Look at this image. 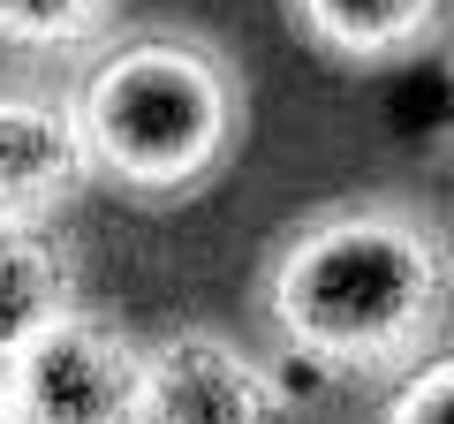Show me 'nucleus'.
I'll return each instance as SVG.
<instances>
[{
    "label": "nucleus",
    "instance_id": "obj_1",
    "mask_svg": "<svg viewBox=\"0 0 454 424\" xmlns=\"http://www.w3.org/2000/svg\"><path fill=\"white\" fill-rule=\"evenodd\" d=\"M258 318L295 364L356 387L417 372L454 318V235L417 197H333L280 228Z\"/></svg>",
    "mask_w": 454,
    "mask_h": 424
},
{
    "label": "nucleus",
    "instance_id": "obj_2",
    "mask_svg": "<svg viewBox=\"0 0 454 424\" xmlns=\"http://www.w3.org/2000/svg\"><path fill=\"white\" fill-rule=\"evenodd\" d=\"M76 114L91 137L98 182L175 205L220 182V167L243 152L250 91L205 31H121L83 53L76 68Z\"/></svg>",
    "mask_w": 454,
    "mask_h": 424
},
{
    "label": "nucleus",
    "instance_id": "obj_3",
    "mask_svg": "<svg viewBox=\"0 0 454 424\" xmlns=\"http://www.w3.org/2000/svg\"><path fill=\"white\" fill-rule=\"evenodd\" d=\"M145 357L121 318L61 310L8 357V424H145Z\"/></svg>",
    "mask_w": 454,
    "mask_h": 424
},
{
    "label": "nucleus",
    "instance_id": "obj_4",
    "mask_svg": "<svg viewBox=\"0 0 454 424\" xmlns=\"http://www.w3.org/2000/svg\"><path fill=\"white\" fill-rule=\"evenodd\" d=\"M145 424H295V387L227 326H167L145 357Z\"/></svg>",
    "mask_w": 454,
    "mask_h": 424
},
{
    "label": "nucleus",
    "instance_id": "obj_5",
    "mask_svg": "<svg viewBox=\"0 0 454 424\" xmlns=\"http://www.w3.org/2000/svg\"><path fill=\"white\" fill-rule=\"evenodd\" d=\"M98 182L76 98L46 83H0V220H61Z\"/></svg>",
    "mask_w": 454,
    "mask_h": 424
},
{
    "label": "nucleus",
    "instance_id": "obj_6",
    "mask_svg": "<svg viewBox=\"0 0 454 424\" xmlns=\"http://www.w3.org/2000/svg\"><path fill=\"white\" fill-rule=\"evenodd\" d=\"M303 46L340 68H394L439 46L454 0H280Z\"/></svg>",
    "mask_w": 454,
    "mask_h": 424
},
{
    "label": "nucleus",
    "instance_id": "obj_7",
    "mask_svg": "<svg viewBox=\"0 0 454 424\" xmlns=\"http://www.w3.org/2000/svg\"><path fill=\"white\" fill-rule=\"evenodd\" d=\"M76 310V250L61 220H0V364Z\"/></svg>",
    "mask_w": 454,
    "mask_h": 424
},
{
    "label": "nucleus",
    "instance_id": "obj_8",
    "mask_svg": "<svg viewBox=\"0 0 454 424\" xmlns=\"http://www.w3.org/2000/svg\"><path fill=\"white\" fill-rule=\"evenodd\" d=\"M121 0H0V46L16 53H91L114 38Z\"/></svg>",
    "mask_w": 454,
    "mask_h": 424
},
{
    "label": "nucleus",
    "instance_id": "obj_9",
    "mask_svg": "<svg viewBox=\"0 0 454 424\" xmlns=\"http://www.w3.org/2000/svg\"><path fill=\"white\" fill-rule=\"evenodd\" d=\"M379 424H454V349H432L417 372L394 379Z\"/></svg>",
    "mask_w": 454,
    "mask_h": 424
},
{
    "label": "nucleus",
    "instance_id": "obj_10",
    "mask_svg": "<svg viewBox=\"0 0 454 424\" xmlns=\"http://www.w3.org/2000/svg\"><path fill=\"white\" fill-rule=\"evenodd\" d=\"M0 424H8V364H0Z\"/></svg>",
    "mask_w": 454,
    "mask_h": 424
}]
</instances>
